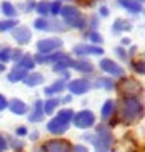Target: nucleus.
<instances>
[{
  "label": "nucleus",
  "mask_w": 145,
  "mask_h": 152,
  "mask_svg": "<svg viewBox=\"0 0 145 152\" xmlns=\"http://www.w3.org/2000/svg\"><path fill=\"white\" fill-rule=\"evenodd\" d=\"M144 113V107L137 96H125L122 100V118L123 122H135Z\"/></svg>",
  "instance_id": "obj_1"
},
{
  "label": "nucleus",
  "mask_w": 145,
  "mask_h": 152,
  "mask_svg": "<svg viewBox=\"0 0 145 152\" xmlns=\"http://www.w3.org/2000/svg\"><path fill=\"white\" fill-rule=\"evenodd\" d=\"M86 140H90L95 145L96 152H110V145L113 142V135L105 129V127H98L95 135H86Z\"/></svg>",
  "instance_id": "obj_2"
},
{
  "label": "nucleus",
  "mask_w": 145,
  "mask_h": 152,
  "mask_svg": "<svg viewBox=\"0 0 145 152\" xmlns=\"http://www.w3.org/2000/svg\"><path fill=\"white\" fill-rule=\"evenodd\" d=\"M61 15L64 19V22L71 27H76V29H83L86 26V19L81 15V12L76 9V7H71V5H66L61 9Z\"/></svg>",
  "instance_id": "obj_3"
},
{
  "label": "nucleus",
  "mask_w": 145,
  "mask_h": 152,
  "mask_svg": "<svg viewBox=\"0 0 145 152\" xmlns=\"http://www.w3.org/2000/svg\"><path fill=\"white\" fill-rule=\"evenodd\" d=\"M73 124L78 129H90V127L95 125V115L90 110H81L79 113H76L73 117Z\"/></svg>",
  "instance_id": "obj_4"
},
{
  "label": "nucleus",
  "mask_w": 145,
  "mask_h": 152,
  "mask_svg": "<svg viewBox=\"0 0 145 152\" xmlns=\"http://www.w3.org/2000/svg\"><path fill=\"white\" fill-rule=\"evenodd\" d=\"M63 46V41L61 39H56V37H51V39H41L37 42V49H39V54H51L52 51L59 49Z\"/></svg>",
  "instance_id": "obj_5"
},
{
  "label": "nucleus",
  "mask_w": 145,
  "mask_h": 152,
  "mask_svg": "<svg viewBox=\"0 0 145 152\" xmlns=\"http://www.w3.org/2000/svg\"><path fill=\"white\" fill-rule=\"evenodd\" d=\"M73 53H74L76 56H88V54H103L105 51H103L100 46H91V44H78V46H74V49H73Z\"/></svg>",
  "instance_id": "obj_6"
},
{
  "label": "nucleus",
  "mask_w": 145,
  "mask_h": 152,
  "mask_svg": "<svg viewBox=\"0 0 145 152\" xmlns=\"http://www.w3.org/2000/svg\"><path fill=\"white\" fill-rule=\"evenodd\" d=\"M12 34H14V39H15L19 44H27L31 42L32 39V34H31V29L26 27V26H19V27H14L12 29Z\"/></svg>",
  "instance_id": "obj_7"
},
{
  "label": "nucleus",
  "mask_w": 145,
  "mask_h": 152,
  "mask_svg": "<svg viewBox=\"0 0 145 152\" xmlns=\"http://www.w3.org/2000/svg\"><path fill=\"white\" fill-rule=\"evenodd\" d=\"M71 93H74V95H83L86 93L90 88H91V83L90 80H85V78H79V80H73V81L68 85Z\"/></svg>",
  "instance_id": "obj_8"
},
{
  "label": "nucleus",
  "mask_w": 145,
  "mask_h": 152,
  "mask_svg": "<svg viewBox=\"0 0 145 152\" xmlns=\"http://www.w3.org/2000/svg\"><path fill=\"white\" fill-rule=\"evenodd\" d=\"M68 127L69 124H66L64 120H61L59 117H54L52 120H49L47 122V130L54 135H61V134H64L68 130Z\"/></svg>",
  "instance_id": "obj_9"
},
{
  "label": "nucleus",
  "mask_w": 145,
  "mask_h": 152,
  "mask_svg": "<svg viewBox=\"0 0 145 152\" xmlns=\"http://www.w3.org/2000/svg\"><path fill=\"white\" fill-rule=\"evenodd\" d=\"M100 68H101L105 73H108V75H111V76H122L123 75V68L118 66L111 59H101L100 61Z\"/></svg>",
  "instance_id": "obj_10"
},
{
  "label": "nucleus",
  "mask_w": 145,
  "mask_h": 152,
  "mask_svg": "<svg viewBox=\"0 0 145 152\" xmlns=\"http://www.w3.org/2000/svg\"><path fill=\"white\" fill-rule=\"evenodd\" d=\"M46 152H73V149L66 140H49L46 144Z\"/></svg>",
  "instance_id": "obj_11"
},
{
  "label": "nucleus",
  "mask_w": 145,
  "mask_h": 152,
  "mask_svg": "<svg viewBox=\"0 0 145 152\" xmlns=\"http://www.w3.org/2000/svg\"><path fill=\"white\" fill-rule=\"evenodd\" d=\"M122 88H123V93L127 96H133V93H137L140 90V85L137 81H133V80H130V78H123Z\"/></svg>",
  "instance_id": "obj_12"
},
{
  "label": "nucleus",
  "mask_w": 145,
  "mask_h": 152,
  "mask_svg": "<svg viewBox=\"0 0 145 152\" xmlns=\"http://www.w3.org/2000/svg\"><path fill=\"white\" fill-rule=\"evenodd\" d=\"M69 66L74 68L76 71H81V73H91L93 71V64L90 63V61H86V59H76V61L71 59Z\"/></svg>",
  "instance_id": "obj_13"
},
{
  "label": "nucleus",
  "mask_w": 145,
  "mask_h": 152,
  "mask_svg": "<svg viewBox=\"0 0 145 152\" xmlns=\"http://www.w3.org/2000/svg\"><path fill=\"white\" fill-rule=\"evenodd\" d=\"M7 108L10 110L12 113H15V115H24L27 113V105L22 102V100H12V102H9V107Z\"/></svg>",
  "instance_id": "obj_14"
},
{
  "label": "nucleus",
  "mask_w": 145,
  "mask_h": 152,
  "mask_svg": "<svg viewBox=\"0 0 145 152\" xmlns=\"http://www.w3.org/2000/svg\"><path fill=\"white\" fill-rule=\"evenodd\" d=\"M42 118H44L42 102H41V100H37V102L34 103V108H32V112H31V115H29V120H31V122H41Z\"/></svg>",
  "instance_id": "obj_15"
},
{
  "label": "nucleus",
  "mask_w": 145,
  "mask_h": 152,
  "mask_svg": "<svg viewBox=\"0 0 145 152\" xmlns=\"http://www.w3.org/2000/svg\"><path fill=\"white\" fill-rule=\"evenodd\" d=\"M118 4L122 7H125L128 12H132V14H140V12L144 10V9H142V4L133 2V0H118Z\"/></svg>",
  "instance_id": "obj_16"
},
{
  "label": "nucleus",
  "mask_w": 145,
  "mask_h": 152,
  "mask_svg": "<svg viewBox=\"0 0 145 152\" xmlns=\"http://www.w3.org/2000/svg\"><path fill=\"white\" fill-rule=\"evenodd\" d=\"M22 81L26 83L27 86H37V85H41V83L44 81V76L39 75V73H31V75H27Z\"/></svg>",
  "instance_id": "obj_17"
},
{
  "label": "nucleus",
  "mask_w": 145,
  "mask_h": 152,
  "mask_svg": "<svg viewBox=\"0 0 145 152\" xmlns=\"http://www.w3.org/2000/svg\"><path fill=\"white\" fill-rule=\"evenodd\" d=\"M66 83L64 80H59V81H56L54 85H51V86H47L46 90H44V93L47 95V96H52V95H56V93H61L63 90H64Z\"/></svg>",
  "instance_id": "obj_18"
},
{
  "label": "nucleus",
  "mask_w": 145,
  "mask_h": 152,
  "mask_svg": "<svg viewBox=\"0 0 145 152\" xmlns=\"http://www.w3.org/2000/svg\"><path fill=\"white\" fill-rule=\"evenodd\" d=\"M34 66H36V63H34L32 58H31L29 54H24V56H22V59L19 61V63H17L15 68H20V69L27 71V69H32Z\"/></svg>",
  "instance_id": "obj_19"
},
{
  "label": "nucleus",
  "mask_w": 145,
  "mask_h": 152,
  "mask_svg": "<svg viewBox=\"0 0 145 152\" xmlns=\"http://www.w3.org/2000/svg\"><path fill=\"white\" fill-rule=\"evenodd\" d=\"M27 76V71L20 69V68H15L9 73V81L10 83H17V81H22L24 78Z\"/></svg>",
  "instance_id": "obj_20"
},
{
  "label": "nucleus",
  "mask_w": 145,
  "mask_h": 152,
  "mask_svg": "<svg viewBox=\"0 0 145 152\" xmlns=\"http://www.w3.org/2000/svg\"><path fill=\"white\" fill-rule=\"evenodd\" d=\"M130 29H132L130 22L128 20H123V19H117L115 24H113V32H115V34L122 32V31H130Z\"/></svg>",
  "instance_id": "obj_21"
},
{
  "label": "nucleus",
  "mask_w": 145,
  "mask_h": 152,
  "mask_svg": "<svg viewBox=\"0 0 145 152\" xmlns=\"http://www.w3.org/2000/svg\"><path fill=\"white\" fill-rule=\"evenodd\" d=\"M113 112H115V102L113 100H106L105 105L101 107V117L103 118H110L113 115Z\"/></svg>",
  "instance_id": "obj_22"
},
{
  "label": "nucleus",
  "mask_w": 145,
  "mask_h": 152,
  "mask_svg": "<svg viewBox=\"0 0 145 152\" xmlns=\"http://www.w3.org/2000/svg\"><path fill=\"white\" fill-rule=\"evenodd\" d=\"M56 107H59V100L58 98H51V100H47L46 103H42V112L46 115L52 113L54 110H56Z\"/></svg>",
  "instance_id": "obj_23"
},
{
  "label": "nucleus",
  "mask_w": 145,
  "mask_h": 152,
  "mask_svg": "<svg viewBox=\"0 0 145 152\" xmlns=\"http://www.w3.org/2000/svg\"><path fill=\"white\" fill-rule=\"evenodd\" d=\"M63 59H68L64 53H51L49 56H42V63H58Z\"/></svg>",
  "instance_id": "obj_24"
},
{
  "label": "nucleus",
  "mask_w": 145,
  "mask_h": 152,
  "mask_svg": "<svg viewBox=\"0 0 145 152\" xmlns=\"http://www.w3.org/2000/svg\"><path fill=\"white\" fill-rule=\"evenodd\" d=\"M95 86L105 88V90H113V88H115V83H113V80H110V78H98L96 83H95Z\"/></svg>",
  "instance_id": "obj_25"
},
{
  "label": "nucleus",
  "mask_w": 145,
  "mask_h": 152,
  "mask_svg": "<svg viewBox=\"0 0 145 152\" xmlns=\"http://www.w3.org/2000/svg\"><path fill=\"white\" fill-rule=\"evenodd\" d=\"M49 5H51V2L42 0V2L36 4V12H37V14H41V15L46 19V15H49Z\"/></svg>",
  "instance_id": "obj_26"
},
{
  "label": "nucleus",
  "mask_w": 145,
  "mask_h": 152,
  "mask_svg": "<svg viewBox=\"0 0 145 152\" xmlns=\"http://www.w3.org/2000/svg\"><path fill=\"white\" fill-rule=\"evenodd\" d=\"M2 12H4L7 17H15L17 15L15 7L12 5L10 2H2Z\"/></svg>",
  "instance_id": "obj_27"
},
{
  "label": "nucleus",
  "mask_w": 145,
  "mask_h": 152,
  "mask_svg": "<svg viewBox=\"0 0 145 152\" xmlns=\"http://www.w3.org/2000/svg\"><path fill=\"white\" fill-rule=\"evenodd\" d=\"M69 58L68 59H63V61H58V63H54L52 66V71H56V73H63V71H66L68 68H69Z\"/></svg>",
  "instance_id": "obj_28"
},
{
  "label": "nucleus",
  "mask_w": 145,
  "mask_h": 152,
  "mask_svg": "<svg viewBox=\"0 0 145 152\" xmlns=\"http://www.w3.org/2000/svg\"><path fill=\"white\" fill-rule=\"evenodd\" d=\"M58 117H59L61 120H64L66 124H71V120H73L74 113H73V110L66 108V110H59V112H58Z\"/></svg>",
  "instance_id": "obj_29"
},
{
  "label": "nucleus",
  "mask_w": 145,
  "mask_h": 152,
  "mask_svg": "<svg viewBox=\"0 0 145 152\" xmlns=\"http://www.w3.org/2000/svg\"><path fill=\"white\" fill-rule=\"evenodd\" d=\"M34 27L37 29V31H49V20L41 17L37 20H34Z\"/></svg>",
  "instance_id": "obj_30"
},
{
  "label": "nucleus",
  "mask_w": 145,
  "mask_h": 152,
  "mask_svg": "<svg viewBox=\"0 0 145 152\" xmlns=\"http://www.w3.org/2000/svg\"><path fill=\"white\" fill-rule=\"evenodd\" d=\"M10 56H12V49H9V48L0 49V63L2 64H5L7 61H10Z\"/></svg>",
  "instance_id": "obj_31"
},
{
  "label": "nucleus",
  "mask_w": 145,
  "mask_h": 152,
  "mask_svg": "<svg viewBox=\"0 0 145 152\" xmlns=\"http://www.w3.org/2000/svg\"><path fill=\"white\" fill-rule=\"evenodd\" d=\"M17 26V22L14 19L10 20H5V22H0V32H5V31H12V29Z\"/></svg>",
  "instance_id": "obj_32"
},
{
  "label": "nucleus",
  "mask_w": 145,
  "mask_h": 152,
  "mask_svg": "<svg viewBox=\"0 0 145 152\" xmlns=\"http://www.w3.org/2000/svg\"><path fill=\"white\" fill-rule=\"evenodd\" d=\"M61 9H63L61 2H59V0H56V2H52V4L49 5V14H52V15H58V14H61Z\"/></svg>",
  "instance_id": "obj_33"
},
{
  "label": "nucleus",
  "mask_w": 145,
  "mask_h": 152,
  "mask_svg": "<svg viewBox=\"0 0 145 152\" xmlns=\"http://www.w3.org/2000/svg\"><path fill=\"white\" fill-rule=\"evenodd\" d=\"M115 53H117V56H118L120 59H123V61L128 59V53H127V49H123V48H117V49H115Z\"/></svg>",
  "instance_id": "obj_34"
},
{
  "label": "nucleus",
  "mask_w": 145,
  "mask_h": 152,
  "mask_svg": "<svg viewBox=\"0 0 145 152\" xmlns=\"http://www.w3.org/2000/svg\"><path fill=\"white\" fill-rule=\"evenodd\" d=\"M90 39H91L93 44H101L103 42V37L98 32H91V34H90Z\"/></svg>",
  "instance_id": "obj_35"
},
{
  "label": "nucleus",
  "mask_w": 145,
  "mask_h": 152,
  "mask_svg": "<svg viewBox=\"0 0 145 152\" xmlns=\"http://www.w3.org/2000/svg\"><path fill=\"white\" fill-rule=\"evenodd\" d=\"M22 51H19V49H17V51H12V56H10V59H14L15 61V63H19V61L22 59Z\"/></svg>",
  "instance_id": "obj_36"
},
{
  "label": "nucleus",
  "mask_w": 145,
  "mask_h": 152,
  "mask_svg": "<svg viewBox=\"0 0 145 152\" xmlns=\"http://www.w3.org/2000/svg\"><path fill=\"white\" fill-rule=\"evenodd\" d=\"M133 68H135V71H137L138 75H144V73H145V69H144V61H140V63H135Z\"/></svg>",
  "instance_id": "obj_37"
},
{
  "label": "nucleus",
  "mask_w": 145,
  "mask_h": 152,
  "mask_svg": "<svg viewBox=\"0 0 145 152\" xmlns=\"http://www.w3.org/2000/svg\"><path fill=\"white\" fill-rule=\"evenodd\" d=\"M7 107H9V102H7V98L4 96V95H0V112H2V110H5Z\"/></svg>",
  "instance_id": "obj_38"
},
{
  "label": "nucleus",
  "mask_w": 145,
  "mask_h": 152,
  "mask_svg": "<svg viewBox=\"0 0 145 152\" xmlns=\"http://www.w3.org/2000/svg\"><path fill=\"white\" fill-rule=\"evenodd\" d=\"M5 149H7V140L4 139V135H0V152L5 151Z\"/></svg>",
  "instance_id": "obj_39"
},
{
  "label": "nucleus",
  "mask_w": 145,
  "mask_h": 152,
  "mask_svg": "<svg viewBox=\"0 0 145 152\" xmlns=\"http://www.w3.org/2000/svg\"><path fill=\"white\" fill-rule=\"evenodd\" d=\"M73 151H74V152H88V147H85V145H74Z\"/></svg>",
  "instance_id": "obj_40"
},
{
  "label": "nucleus",
  "mask_w": 145,
  "mask_h": 152,
  "mask_svg": "<svg viewBox=\"0 0 145 152\" xmlns=\"http://www.w3.org/2000/svg\"><path fill=\"white\" fill-rule=\"evenodd\" d=\"M26 134H27V129H26V127H19V129H17V135H26Z\"/></svg>",
  "instance_id": "obj_41"
},
{
  "label": "nucleus",
  "mask_w": 145,
  "mask_h": 152,
  "mask_svg": "<svg viewBox=\"0 0 145 152\" xmlns=\"http://www.w3.org/2000/svg\"><path fill=\"white\" fill-rule=\"evenodd\" d=\"M100 14H101L103 17H106L108 15V9L106 7H101V9H100Z\"/></svg>",
  "instance_id": "obj_42"
},
{
  "label": "nucleus",
  "mask_w": 145,
  "mask_h": 152,
  "mask_svg": "<svg viewBox=\"0 0 145 152\" xmlns=\"http://www.w3.org/2000/svg\"><path fill=\"white\" fill-rule=\"evenodd\" d=\"M34 7H36V4H34V2H29V4L26 5V9L27 10H31V9H34Z\"/></svg>",
  "instance_id": "obj_43"
},
{
  "label": "nucleus",
  "mask_w": 145,
  "mask_h": 152,
  "mask_svg": "<svg viewBox=\"0 0 145 152\" xmlns=\"http://www.w3.org/2000/svg\"><path fill=\"white\" fill-rule=\"evenodd\" d=\"M63 102H64V103H69V102H71V96H69V95H68V96H64V100H63Z\"/></svg>",
  "instance_id": "obj_44"
},
{
  "label": "nucleus",
  "mask_w": 145,
  "mask_h": 152,
  "mask_svg": "<svg viewBox=\"0 0 145 152\" xmlns=\"http://www.w3.org/2000/svg\"><path fill=\"white\" fill-rule=\"evenodd\" d=\"M2 71H5V66H4L2 63H0V73H2Z\"/></svg>",
  "instance_id": "obj_45"
},
{
  "label": "nucleus",
  "mask_w": 145,
  "mask_h": 152,
  "mask_svg": "<svg viewBox=\"0 0 145 152\" xmlns=\"http://www.w3.org/2000/svg\"><path fill=\"white\" fill-rule=\"evenodd\" d=\"M133 2H138V4H142V2H144V0H133Z\"/></svg>",
  "instance_id": "obj_46"
}]
</instances>
